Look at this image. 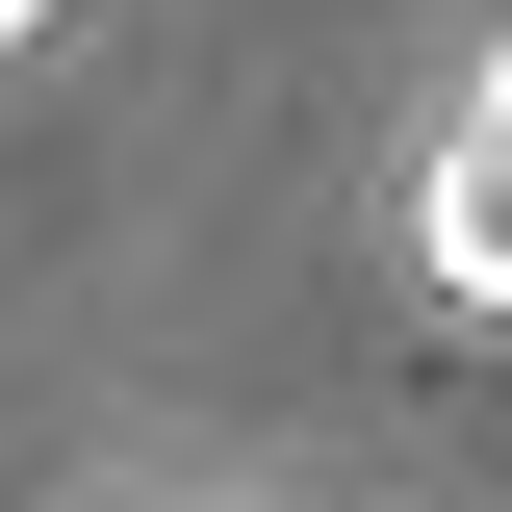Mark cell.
<instances>
[{
  "label": "cell",
  "mask_w": 512,
  "mask_h": 512,
  "mask_svg": "<svg viewBox=\"0 0 512 512\" xmlns=\"http://www.w3.org/2000/svg\"><path fill=\"white\" fill-rule=\"evenodd\" d=\"M410 256H436L461 308H512V103H461V128H436V180H410Z\"/></svg>",
  "instance_id": "cell-1"
},
{
  "label": "cell",
  "mask_w": 512,
  "mask_h": 512,
  "mask_svg": "<svg viewBox=\"0 0 512 512\" xmlns=\"http://www.w3.org/2000/svg\"><path fill=\"white\" fill-rule=\"evenodd\" d=\"M26 26H52V0H0V52H26Z\"/></svg>",
  "instance_id": "cell-2"
},
{
  "label": "cell",
  "mask_w": 512,
  "mask_h": 512,
  "mask_svg": "<svg viewBox=\"0 0 512 512\" xmlns=\"http://www.w3.org/2000/svg\"><path fill=\"white\" fill-rule=\"evenodd\" d=\"M487 103H512V52H487Z\"/></svg>",
  "instance_id": "cell-3"
}]
</instances>
